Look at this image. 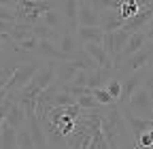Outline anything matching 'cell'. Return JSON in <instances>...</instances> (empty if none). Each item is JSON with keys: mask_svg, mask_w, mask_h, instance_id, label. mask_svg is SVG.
Masks as SVG:
<instances>
[{"mask_svg": "<svg viewBox=\"0 0 153 149\" xmlns=\"http://www.w3.org/2000/svg\"><path fill=\"white\" fill-rule=\"evenodd\" d=\"M38 58L43 60H51V62H62V60H68L66 55L60 51V47H57L55 41H38V47L34 51Z\"/></svg>", "mask_w": 153, "mask_h": 149, "instance_id": "obj_11", "label": "cell"}, {"mask_svg": "<svg viewBox=\"0 0 153 149\" xmlns=\"http://www.w3.org/2000/svg\"><path fill=\"white\" fill-rule=\"evenodd\" d=\"M153 17V4H147V7H140L136 13H134L132 17H128V19H123V24H121V30H126V32H138V30H143L145 26H147V22Z\"/></svg>", "mask_w": 153, "mask_h": 149, "instance_id": "obj_8", "label": "cell"}, {"mask_svg": "<svg viewBox=\"0 0 153 149\" xmlns=\"http://www.w3.org/2000/svg\"><path fill=\"white\" fill-rule=\"evenodd\" d=\"M91 96L98 100L100 104H104V107H108V104H113V102H115V100L111 98V94L106 92V87H94V89H91Z\"/></svg>", "mask_w": 153, "mask_h": 149, "instance_id": "obj_26", "label": "cell"}, {"mask_svg": "<svg viewBox=\"0 0 153 149\" xmlns=\"http://www.w3.org/2000/svg\"><path fill=\"white\" fill-rule=\"evenodd\" d=\"M149 149H153V147H149Z\"/></svg>", "mask_w": 153, "mask_h": 149, "instance_id": "obj_36", "label": "cell"}, {"mask_svg": "<svg viewBox=\"0 0 153 149\" xmlns=\"http://www.w3.org/2000/svg\"><path fill=\"white\" fill-rule=\"evenodd\" d=\"M0 51H2V34H0Z\"/></svg>", "mask_w": 153, "mask_h": 149, "instance_id": "obj_35", "label": "cell"}, {"mask_svg": "<svg viewBox=\"0 0 153 149\" xmlns=\"http://www.w3.org/2000/svg\"><path fill=\"white\" fill-rule=\"evenodd\" d=\"M17 149H34V141L30 136L28 126H22L17 130Z\"/></svg>", "mask_w": 153, "mask_h": 149, "instance_id": "obj_22", "label": "cell"}, {"mask_svg": "<svg viewBox=\"0 0 153 149\" xmlns=\"http://www.w3.org/2000/svg\"><path fill=\"white\" fill-rule=\"evenodd\" d=\"M87 74H89L87 68H79V70H76V74L72 77V81H68V83H74V85H87Z\"/></svg>", "mask_w": 153, "mask_h": 149, "instance_id": "obj_29", "label": "cell"}, {"mask_svg": "<svg viewBox=\"0 0 153 149\" xmlns=\"http://www.w3.org/2000/svg\"><path fill=\"white\" fill-rule=\"evenodd\" d=\"M57 47H60V51L68 60H72V55L81 49V41L76 39L74 32H60V36H57Z\"/></svg>", "mask_w": 153, "mask_h": 149, "instance_id": "obj_13", "label": "cell"}, {"mask_svg": "<svg viewBox=\"0 0 153 149\" xmlns=\"http://www.w3.org/2000/svg\"><path fill=\"white\" fill-rule=\"evenodd\" d=\"M151 64H153V60H151Z\"/></svg>", "mask_w": 153, "mask_h": 149, "instance_id": "obj_37", "label": "cell"}, {"mask_svg": "<svg viewBox=\"0 0 153 149\" xmlns=\"http://www.w3.org/2000/svg\"><path fill=\"white\" fill-rule=\"evenodd\" d=\"M111 36H113V60L117 58V53L123 49V45H126V41H128V36H130V32H126V30H113L111 32Z\"/></svg>", "mask_w": 153, "mask_h": 149, "instance_id": "obj_21", "label": "cell"}, {"mask_svg": "<svg viewBox=\"0 0 153 149\" xmlns=\"http://www.w3.org/2000/svg\"><path fill=\"white\" fill-rule=\"evenodd\" d=\"M138 9H140V7L136 4V0H121L119 7H117V11H119V15H121V19H128V17H132Z\"/></svg>", "mask_w": 153, "mask_h": 149, "instance_id": "obj_23", "label": "cell"}, {"mask_svg": "<svg viewBox=\"0 0 153 149\" xmlns=\"http://www.w3.org/2000/svg\"><path fill=\"white\" fill-rule=\"evenodd\" d=\"M32 32H34V36H36L38 41H55V43H57V36H60V32L51 30V28L45 26L43 22L34 24V26H32Z\"/></svg>", "mask_w": 153, "mask_h": 149, "instance_id": "obj_20", "label": "cell"}, {"mask_svg": "<svg viewBox=\"0 0 153 149\" xmlns=\"http://www.w3.org/2000/svg\"><path fill=\"white\" fill-rule=\"evenodd\" d=\"M4 121H7L11 128H15V130H19L22 126H26V109L22 107V102H17V100L13 98V102H11L9 111H7Z\"/></svg>", "mask_w": 153, "mask_h": 149, "instance_id": "obj_15", "label": "cell"}, {"mask_svg": "<svg viewBox=\"0 0 153 149\" xmlns=\"http://www.w3.org/2000/svg\"><path fill=\"white\" fill-rule=\"evenodd\" d=\"M143 87L149 92V96L153 98V64H149L147 66V70H145V79H143Z\"/></svg>", "mask_w": 153, "mask_h": 149, "instance_id": "obj_28", "label": "cell"}, {"mask_svg": "<svg viewBox=\"0 0 153 149\" xmlns=\"http://www.w3.org/2000/svg\"><path fill=\"white\" fill-rule=\"evenodd\" d=\"M143 32H145V36H147V41H149V43H153V17L147 22V26L143 28Z\"/></svg>", "mask_w": 153, "mask_h": 149, "instance_id": "obj_32", "label": "cell"}, {"mask_svg": "<svg viewBox=\"0 0 153 149\" xmlns=\"http://www.w3.org/2000/svg\"><path fill=\"white\" fill-rule=\"evenodd\" d=\"M0 149H17V130L7 121L0 126Z\"/></svg>", "mask_w": 153, "mask_h": 149, "instance_id": "obj_19", "label": "cell"}, {"mask_svg": "<svg viewBox=\"0 0 153 149\" xmlns=\"http://www.w3.org/2000/svg\"><path fill=\"white\" fill-rule=\"evenodd\" d=\"M43 64L41 62H32V60H28V62H24V64H15V68H13V72H11V77H9V81H7V92H19L32 77H34V72L41 68Z\"/></svg>", "mask_w": 153, "mask_h": 149, "instance_id": "obj_6", "label": "cell"}, {"mask_svg": "<svg viewBox=\"0 0 153 149\" xmlns=\"http://www.w3.org/2000/svg\"><path fill=\"white\" fill-rule=\"evenodd\" d=\"M0 19L15 22V11H13L11 7H0Z\"/></svg>", "mask_w": 153, "mask_h": 149, "instance_id": "obj_31", "label": "cell"}, {"mask_svg": "<svg viewBox=\"0 0 153 149\" xmlns=\"http://www.w3.org/2000/svg\"><path fill=\"white\" fill-rule=\"evenodd\" d=\"M76 104H79L83 111H89V109H102L104 104H100L98 100H96L91 94H83V96H79L76 98Z\"/></svg>", "mask_w": 153, "mask_h": 149, "instance_id": "obj_24", "label": "cell"}, {"mask_svg": "<svg viewBox=\"0 0 153 149\" xmlns=\"http://www.w3.org/2000/svg\"><path fill=\"white\" fill-rule=\"evenodd\" d=\"M100 132L106 141V145L111 149H119L121 145L134 141L132 134L128 132V126L123 121V115H121V107L117 102H113L100 117Z\"/></svg>", "mask_w": 153, "mask_h": 149, "instance_id": "obj_1", "label": "cell"}, {"mask_svg": "<svg viewBox=\"0 0 153 149\" xmlns=\"http://www.w3.org/2000/svg\"><path fill=\"white\" fill-rule=\"evenodd\" d=\"M57 0H17L15 2V22L19 24H38L45 11L55 9Z\"/></svg>", "mask_w": 153, "mask_h": 149, "instance_id": "obj_3", "label": "cell"}, {"mask_svg": "<svg viewBox=\"0 0 153 149\" xmlns=\"http://www.w3.org/2000/svg\"><path fill=\"white\" fill-rule=\"evenodd\" d=\"M76 22L79 26H98V11L91 7L89 0H79V11H76Z\"/></svg>", "mask_w": 153, "mask_h": 149, "instance_id": "obj_14", "label": "cell"}, {"mask_svg": "<svg viewBox=\"0 0 153 149\" xmlns=\"http://www.w3.org/2000/svg\"><path fill=\"white\" fill-rule=\"evenodd\" d=\"M55 79V68H53V62L47 60L41 68L34 72V77L19 89V92H11V96L17 100V102H36V96L41 94V92L51 85Z\"/></svg>", "mask_w": 153, "mask_h": 149, "instance_id": "obj_2", "label": "cell"}, {"mask_svg": "<svg viewBox=\"0 0 153 149\" xmlns=\"http://www.w3.org/2000/svg\"><path fill=\"white\" fill-rule=\"evenodd\" d=\"M41 22H43L45 26H49L51 30H55V32H64V30H66L64 15L57 11V9H49V11H45L43 17H41Z\"/></svg>", "mask_w": 153, "mask_h": 149, "instance_id": "obj_18", "label": "cell"}, {"mask_svg": "<svg viewBox=\"0 0 153 149\" xmlns=\"http://www.w3.org/2000/svg\"><path fill=\"white\" fill-rule=\"evenodd\" d=\"M145 70H147V66H145V68H138V70H134V72H130V74H126V77L119 79V81H121V96H119V100H117L119 107H123V104L128 102V98L143 85Z\"/></svg>", "mask_w": 153, "mask_h": 149, "instance_id": "obj_7", "label": "cell"}, {"mask_svg": "<svg viewBox=\"0 0 153 149\" xmlns=\"http://www.w3.org/2000/svg\"><path fill=\"white\" fill-rule=\"evenodd\" d=\"M106 92H108V94H111V98L115 100V102H117L119 100V96H121V81L117 79V77H113V79H108L106 81Z\"/></svg>", "mask_w": 153, "mask_h": 149, "instance_id": "obj_25", "label": "cell"}, {"mask_svg": "<svg viewBox=\"0 0 153 149\" xmlns=\"http://www.w3.org/2000/svg\"><path fill=\"white\" fill-rule=\"evenodd\" d=\"M98 26L104 30V32H113V30H119L123 19H121V15L117 9H102L98 11Z\"/></svg>", "mask_w": 153, "mask_h": 149, "instance_id": "obj_12", "label": "cell"}, {"mask_svg": "<svg viewBox=\"0 0 153 149\" xmlns=\"http://www.w3.org/2000/svg\"><path fill=\"white\" fill-rule=\"evenodd\" d=\"M17 0H0V7H15Z\"/></svg>", "mask_w": 153, "mask_h": 149, "instance_id": "obj_33", "label": "cell"}, {"mask_svg": "<svg viewBox=\"0 0 153 149\" xmlns=\"http://www.w3.org/2000/svg\"><path fill=\"white\" fill-rule=\"evenodd\" d=\"M81 47H83V51L89 55V58L94 60L96 66L113 70V60H111V55L102 49V45H98V43H81Z\"/></svg>", "mask_w": 153, "mask_h": 149, "instance_id": "obj_10", "label": "cell"}, {"mask_svg": "<svg viewBox=\"0 0 153 149\" xmlns=\"http://www.w3.org/2000/svg\"><path fill=\"white\" fill-rule=\"evenodd\" d=\"M115 77V72L108 70V68H100V66H94L89 68V74H87V87L94 89V87H104L108 79Z\"/></svg>", "mask_w": 153, "mask_h": 149, "instance_id": "obj_16", "label": "cell"}, {"mask_svg": "<svg viewBox=\"0 0 153 149\" xmlns=\"http://www.w3.org/2000/svg\"><path fill=\"white\" fill-rule=\"evenodd\" d=\"M119 149H136V147H134V143L130 141V143H126V145H121Z\"/></svg>", "mask_w": 153, "mask_h": 149, "instance_id": "obj_34", "label": "cell"}, {"mask_svg": "<svg viewBox=\"0 0 153 149\" xmlns=\"http://www.w3.org/2000/svg\"><path fill=\"white\" fill-rule=\"evenodd\" d=\"M151 60H153V43H145L136 53H132V55H128V58L121 62V64H117L115 66V77L117 79H121V77H126V74H130V72H134V70H138V68H145V66H149L151 64Z\"/></svg>", "mask_w": 153, "mask_h": 149, "instance_id": "obj_4", "label": "cell"}, {"mask_svg": "<svg viewBox=\"0 0 153 149\" xmlns=\"http://www.w3.org/2000/svg\"><path fill=\"white\" fill-rule=\"evenodd\" d=\"M74 34H76V39H79L81 43H98L100 45L104 30L100 26H79Z\"/></svg>", "mask_w": 153, "mask_h": 149, "instance_id": "obj_17", "label": "cell"}, {"mask_svg": "<svg viewBox=\"0 0 153 149\" xmlns=\"http://www.w3.org/2000/svg\"><path fill=\"white\" fill-rule=\"evenodd\" d=\"M22 51H26V53H34L36 51V47H38V39L36 36H28V39H24V41H19V43H15Z\"/></svg>", "mask_w": 153, "mask_h": 149, "instance_id": "obj_27", "label": "cell"}, {"mask_svg": "<svg viewBox=\"0 0 153 149\" xmlns=\"http://www.w3.org/2000/svg\"><path fill=\"white\" fill-rule=\"evenodd\" d=\"M11 102H13V96H11V92H9L7 98L0 100V126H2V121H4V117H7V111H9Z\"/></svg>", "mask_w": 153, "mask_h": 149, "instance_id": "obj_30", "label": "cell"}, {"mask_svg": "<svg viewBox=\"0 0 153 149\" xmlns=\"http://www.w3.org/2000/svg\"><path fill=\"white\" fill-rule=\"evenodd\" d=\"M121 115H123V121L128 126V132L132 134V139H136L138 134H143V132H147V130L153 128V119H143V117L132 115L126 107H121Z\"/></svg>", "mask_w": 153, "mask_h": 149, "instance_id": "obj_9", "label": "cell"}, {"mask_svg": "<svg viewBox=\"0 0 153 149\" xmlns=\"http://www.w3.org/2000/svg\"><path fill=\"white\" fill-rule=\"evenodd\" d=\"M132 115L143 117V119H153V98L149 96V92L140 85L134 94L128 98V102L123 104Z\"/></svg>", "mask_w": 153, "mask_h": 149, "instance_id": "obj_5", "label": "cell"}]
</instances>
